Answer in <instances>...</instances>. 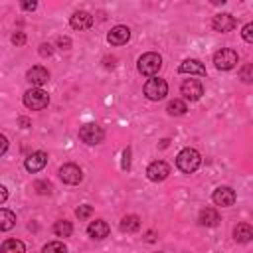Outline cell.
<instances>
[{
  "label": "cell",
  "mask_w": 253,
  "mask_h": 253,
  "mask_svg": "<svg viewBox=\"0 0 253 253\" xmlns=\"http://www.w3.org/2000/svg\"><path fill=\"white\" fill-rule=\"evenodd\" d=\"M168 174H170V166H168L164 160H156V162H152V164L146 168V176H148V180H152V182H162V180L168 178Z\"/></svg>",
  "instance_id": "cell-9"
},
{
  "label": "cell",
  "mask_w": 253,
  "mask_h": 253,
  "mask_svg": "<svg viewBox=\"0 0 253 253\" xmlns=\"http://www.w3.org/2000/svg\"><path fill=\"white\" fill-rule=\"evenodd\" d=\"M47 103H49V95L40 87L30 89V91L24 93V105L32 111H40V109L47 107Z\"/></svg>",
  "instance_id": "cell-3"
},
{
  "label": "cell",
  "mask_w": 253,
  "mask_h": 253,
  "mask_svg": "<svg viewBox=\"0 0 253 253\" xmlns=\"http://www.w3.org/2000/svg\"><path fill=\"white\" fill-rule=\"evenodd\" d=\"M140 229V219H138V215H125L123 219H121V231H125V233H134V231H138Z\"/></svg>",
  "instance_id": "cell-20"
},
{
  "label": "cell",
  "mask_w": 253,
  "mask_h": 253,
  "mask_svg": "<svg viewBox=\"0 0 253 253\" xmlns=\"http://www.w3.org/2000/svg\"><path fill=\"white\" fill-rule=\"evenodd\" d=\"M91 213H93V208H91V206H87V204H85V206H79V208L75 210V215H77L79 219H87Z\"/></svg>",
  "instance_id": "cell-27"
},
{
  "label": "cell",
  "mask_w": 253,
  "mask_h": 253,
  "mask_svg": "<svg viewBox=\"0 0 253 253\" xmlns=\"http://www.w3.org/2000/svg\"><path fill=\"white\" fill-rule=\"evenodd\" d=\"M16 225V215L10 210L0 208V231H10Z\"/></svg>",
  "instance_id": "cell-21"
},
{
  "label": "cell",
  "mask_w": 253,
  "mask_h": 253,
  "mask_svg": "<svg viewBox=\"0 0 253 253\" xmlns=\"http://www.w3.org/2000/svg\"><path fill=\"white\" fill-rule=\"evenodd\" d=\"M69 24L73 30H89L93 26V16L85 10H79L69 18Z\"/></svg>",
  "instance_id": "cell-15"
},
{
  "label": "cell",
  "mask_w": 253,
  "mask_h": 253,
  "mask_svg": "<svg viewBox=\"0 0 253 253\" xmlns=\"http://www.w3.org/2000/svg\"><path fill=\"white\" fill-rule=\"evenodd\" d=\"M166 111H168V115H172V117H180V115H184V113L188 111V107H186V103H184L182 99H174V101L168 103Z\"/></svg>",
  "instance_id": "cell-23"
},
{
  "label": "cell",
  "mask_w": 253,
  "mask_h": 253,
  "mask_svg": "<svg viewBox=\"0 0 253 253\" xmlns=\"http://www.w3.org/2000/svg\"><path fill=\"white\" fill-rule=\"evenodd\" d=\"M79 138L85 144H99L105 138V130L97 123H87V125H83L79 128Z\"/></svg>",
  "instance_id": "cell-6"
},
{
  "label": "cell",
  "mask_w": 253,
  "mask_h": 253,
  "mask_svg": "<svg viewBox=\"0 0 253 253\" xmlns=\"http://www.w3.org/2000/svg\"><path fill=\"white\" fill-rule=\"evenodd\" d=\"M211 200H213L215 206L229 208V206L235 204V192H233V188H229V186H219V188L213 190Z\"/></svg>",
  "instance_id": "cell-7"
},
{
  "label": "cell",
  "mask_w": 253,
  "mask_h": 253,
  "mask_svg": "<svg viewBox=\"0 0 253 253\" xmlns=\"http://www.w3.org/2000/svg\"><path fill=\"white\" fill-rule=\"evenodd\" d=\"M233 237H235V241H239V243L251 241V237H253L251 225H249V223H239V225L233 229Z\"/></svg>",
  "instance_id": "cell-19"
},
{
  "label": "cell",
  "mask_w": 253,
  "mask_h": 253,
  "mask_svg": "<svg viewBox=\"0 0 253 253\" xmlns=\"http://www.w3.org/2000/svg\"><path fill=\"white\" fill-rule=\"evenodd\" d=\"M18 123H20V126H22V128H28V126L32 125V123H30V119H26V117H20V119H18Z\"/></svg>",
  "instance_id": "cell-37"
},
{
  "label": "cell",
  "mask_w": 253,
  "mask_h": 253,
  "mask_svg": "<svg viewBox=\"0 0 253 253\" xmlns=\"http://www.w3.org/2000/svg\"><path fill=\"white\" fill-rule=\"evenodd\" d=\"M241 79L245 81V83H251V65H245L243 69H241Z\"/></svg>",
  "instance_id": "cell-32"
},
{
  "label": "cell",
  "mask_w": 253,
  "mask_h": 253,
  "mask_svg": "<svg viewBox=\"0 0 253 253\" xmlns=\"http://www.w3.org/2000/svg\"><path fill=\"white\" fill-rule=\"evenodd\" d=\"M53 233H55L57 237H69V235L73 233V225H71V221H67V219H59V221H55V223H53Z\"/></svg>",
  "instance_id": "cell-22"
},
{
  "label": "cell",
  "mask_w": 253,
  "mask_h": 253,
  "mask_svg": "<svg viewBox=\"0 0 253 253\" xmlns=\"http://www.w3.org/2000/svg\"><path fill=\"white\" fill-rule=\"evenodd\" d=\"M45 164H47V154H45L43 150L32 152V154L26 158V162H24V166H26L28 172H40Z\"/></svg>",
  "instance_id": "cell-12"
},
{
  "label": "cell",
  "mask_w": 253,
  "mask_h": 253,
  "mask_svg": "<svg viewBox=\"0 0 253 253\" xmlns=\"http://www.w3.org/2000/svg\"><path fill=\"white\" fill-rule=\"evenodd\" d=\"M146 241H154V231H148L146 233Z\"/></svg>",
  "instance_id": "cell-38"
},
{
  "label": "cell",
  "mask_w": 253,
  "mask_h": 253,
  "mask_svg": "<svg viewBox=\"0 0 253 253\" xmlns=\"http://www.w3.org/2000/svg\"><path fill=\"white\" fill-rule=\"evenodd\" d=\"M8 200V190L4 186H0V204H4Z\"/></svg>",
  "instance_id": "cell-36"
},
{
  "label": "cell",
  "mask_w": 253,
  "mask_h": 253,
  "mask_svg": "<svg viewBox=\"0 0 253 253\" xmlns=\"http://www.w3.org/2000/svg\"><path fill=\"white\" fill-rule=\"evenodd\" d=\"M26 79H28L32 85L42 87V85H45V83L49 81V71H47L45 67H42V65H34L32 69H28Z\"/></svg>",
  "instance_id": "cell-11"
},
{
  "label": "cell",
  "mask_w": 253,
  "mask_h": 253,
  "mask_svg": "<svg viewBox=\"0 0 253 253\" xmlns=\"http://www.w3.org/2000/svg\"><path fill=\"white\" fill-rule=\"evenodd\" d=\"M210 2H211V4H215V6H219V4H225L227 0H210Z\"/></svg>",
  "instance_id": "cell-39"
},
{
  "label": "cell",
  "mask_w": 253,
  "mask_h": 253,
  "mask_svg": "<svg viewBox=\"0 0 253 253\" xmlns=\"http://www.w3.org/2000/svg\"><path fill=\"white\" fill-rule=\"evenodd\" d=\"M130 40V30L126 26H115L109 34H107V42L111 45H123Z\"/></svg>",
  "instance_id": "cell-14"
},
{
  "label": "cell",
  "mask_w": 253,
  "mask_h": 253,
  "mask_svg": "<svg viewBox=\"0 0 253 253\" xmlns=\"http://www.w3.org/2000/svg\"><path fill=\"white\" fill-rule=\"evenodd\" d=\"M202 164V156L196 148H184L178 156H176V166L186 172V174H192L198 170V166Z\"/></svg>",
  "instance_id": "cell-1"
},
{
  "label": "cell",
  "mask_w": 253,
  "mask_h": 253,
  "mask_svg": "<svg viewBox=\"0 0 253 253\" xmlns=\"http://www.w3.org/2000/svg\"><path fill=\"white\" fill-rule=\"evenodd\" d=\"M160 67H162V57L158 53H154V51H148V53L138 57V71L142 75H146V77L156 75Z\"/></svg>",
  "instance_id": "cell-2"
},
{
  "label": "cell",
  "mask_w": 253,
  "mask_h": 253,
  "mask_svg": "<svg viewBox=\"0 0 253 253\" xmlns=\"http://www.w3.org/2000/svg\"><path fill=\"white\" fill-rule=\"evenodd\" d=\"M123 168L125 170L130 168V148H125V152H123Z\"/></svg>",
  "instance_id": "cell-33"
},
{
  "label": "cell",
  "mask_w": 253,
  "mask_h": 253,
  "mask_svg": "<svg viewBox=\"0 0 253 253\" xmlns=\"http://www.w3.org/2000/svg\"><path fill=\"white\" fill-rule=\"evenodd\" d=\"M166 93H168V83L160 77L152 75V79H148L146 85H144V95L150 101H160V99L166 97Z\"/></svg>",
  "instance_id": "cell-4"
},
{
  "label": "cell",
  "mask_w": 253,
  "mask_h": 253,
  "mask_svg": "<svg viewBox=\"0 0 253 253\" xmlns=\"http://www.w3.org/2000/svg\"><path fill=\"white\" fill-rule=\"evenodd\" d=\"M87 233H89V237H93V239H105V237L109 235V225H107V221H103V219H95V221L89 223Z\"/></svg>",
  "instance_id": "cell-16"
},
{
  "label": "cell",
  "mask_w": 253,
  "mask_h": 253,
  "mask_svg": "<svg viewBox=\"0 0 253 253\" xmlns=\"http://www.w3.org/2000/svg\"><path fill=\"white\" fill-rule=\"evenodd\" d=\"M51 53H53L51 43H42V45H40V55H42V57H49Z\"/></svg>",
  "instance_id": "cell-31"
},
{
  "label": "cell",
  "mask_w": 253,
  "mask_h": 253,
  "mask_svg": "<svg viewBox=\"0 0 253 253\" xmlns=\"http://www.w3.org/2000/svg\"><path fill=\"white\" fill-rule=\"evenodd\" d=\"M34 190H36L38 194H42V196H47V194H51L53 186H51L49 182H45V180H36V182H34Z\"/></svg>",
  "instance_id": "cell-25"
},
{
  "label": "cell",
  "mask_w": 253,
  "mask_h": 253,
  "mask_svg": "<svg viewBox=\"0 0 253 253\" xmlns=\"http://www.w3.org/2000/svg\"><path fill=\"white\" fill-rule=\"evenodd\" d=\"M57 43L61 45V49H69V45H71L69 38H59V40H57Z\"/></svg>",
  "instance_id": "cell-35"
},
{
  "label": "cell",
  "mask_w": 253,
  "mask_h": 253,
  "mask_svg": "<svg viewBox=\"0 0 253 253\" xmlns=\"http://www.w3.org/2000/svg\"><path fill=\"white\" fill-rule=\"evenodd\" d=\"M237 61H239L237 53H235L233 49H229V47H221V49L215 51V55H213V63H215V67L221 69V71L233 69V67L237 65Z\"/></svg>",
  "instance_id": "cell-5"
},
{
  "label": "cell",
  "mask_w": 253,
  "mask_h": 253,
  "mask_svg": "<svg viewBox=\"0 0 253 253\" xmlns=\"http://www.w3.org/2000/svg\"><path fill=\"white\" fill-rule=\"evenodd\" d=\"M42 251H43V253H49V251H67V247H65V243H61V241H51V243H45V245L42 247Z\"/></svg>",
  "instance_id": "cell-26"
},
{
  "label": "cell",
  "mask_w": 253,
  "mask_h": 253,
  "mask_svg": "<svg viewBox=\"0 0 253 253\" xmlns=\"http://www.w3.org/2000/svg\"><path fill=\"white\" fill-rule=\"evenodd\" d=\"M200 225H206V227H213L219 223V213L213 210V208H204L200 211V217H198Z\"/></svg>",
  "instance_id": "cell-18"
},
{
  "label": "cell",
  "mask_w": 253,
  "mask_h": 253,
  "mask_svg": "<svg viewBox=\"0 0 253 253\" xmlns=\"http://www.w3.org/2000/svg\"><path fill=\"white\" fill-rule=\"evenodd\" d=\"M211 26L215 32H231L237 26V20L231 14H215L211 20Z\"/></svg>",
  "instance_id": "cell-13"
},
{
  "label": "cell",
  "mask_w": 253,
  "mask_h": 253,
  "mask_svg": "<svg viewBox=\"0 0 253 253\" xmlns=\"http://www.w3.org/2000/svg\"><path fill=\"white\" fill-rule=\"evenodd\" d=\"M12 43H14V45H24V43H26V34H24V32H16V34L12 36Z\"/></svg>",
  "instance_id": "cell-30"
},
{
  "label": "cell",
  "mask_w": 253,
  "mask_h": 253,
  "mask_svg": "<svg viewBox=\"0 0 253 253\" xmlns=\"http://www.w3.org/2000/svg\"><path fill=\"white\" fill-rule=\"evenodd\" d=\"M0 249L6 251V253H10V251H14V253L20 251V253H22V251H26V245H24L22 241H18V239H6Z\"/></svg>",
  "instance_id": "cell-24"
},
{
  "label": "cell",
  "mask_w": 253,
  "mask_h": 253,
  "mask_svg": "<svg viewBox=\"0 0 253 253\" xmlns=\"http://www.w3.org/2000/svg\"><path fill=\"white\" fill-rule=\"evenodd\" d=\"M59 178L65 182V184H79L83 180V172L79 166L75 164H63L59 168Z\"/></svg>",
  "instance_id": "cell-10"
},
{
  "label": "cell",
  "mask_w": 253,
  "mask_h": 253,
  "mask_svg": "<svg viewBox=\"0 0 253 253\" xmlns=\"http://www.w3.org/2000/svg\"><path fill=\"white\" fill-rule=\"evenodd\" d=\"M6 150H8V138H6L4 134H0V156H2Z\"/></svg>",
  "instance_id": "cell-34"
},
{
  "label": "cell",
  "mask_w": 253,
  "mask_h": 253,
  "mask_svg": "<svg viewBox=\"0 0 253 253\" xmlns=\"http://www.w3.org/2000/svg\"><path fill=\"white\" fill-rule=\"evenodd\" d=\"M20 6H22V10H26V12H34V10L38 8V2H36V0H22Z\"/></svg>",
  "instance_id": "cell-29"
},
{
  "label": "cell",
  "mask_w": 253,
  "mask_h": 253,
  "mask_svg": "<svg viewBox=\"0 0 253 253\" xmlns=\"http://www.w3.org/2000/svg\"><path fill=\"white\" fill-rule=\"evenodd\" d=\"M243 40L245 42H253V24H245L243 26Z\"/></svg>",
  "instance_id": "cell-28"
},
{
  "label": "cell",
  "mask_w": 253,
  "mask_h": 253,
  "mask_svg": "<svg viewBox=\"0 0 253 253\" xmlns=\"http://www.w3.org/2000/svg\"><path fill=\"white\" fill-rule=\"evenodd\" d=\"M180 91H182L184 99H188V101H198L204 95V87H202V83L198 79H186L182 83Z\"/></svg>",
  "instance_id": "cell-8"
},
{
  "label": "cell",
  "mask_w": 253,
  "mask_h": 253,
  "mask_svg": "<svg viewBox=\"0 0 253 253\" xmlns=\"http://www.w3.org/2000/svg\"><path fill=\"white\" fill-rule=\"evenodd\" d=\"M180 73H190V75H206V67L198 59H186L180 63Z\"/></svg>",
  "instance_id": "cell-17"
}]
</instances>
